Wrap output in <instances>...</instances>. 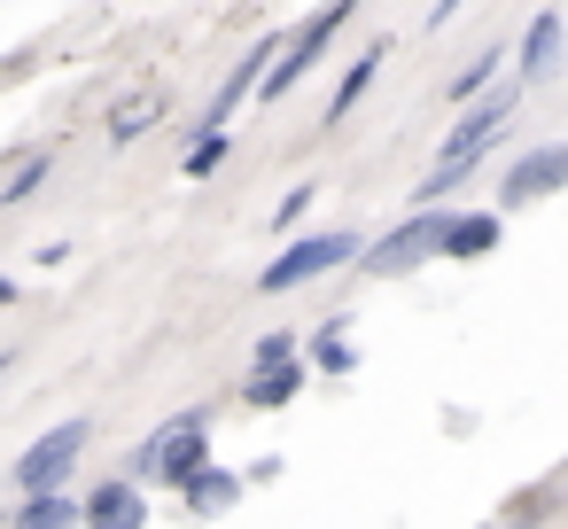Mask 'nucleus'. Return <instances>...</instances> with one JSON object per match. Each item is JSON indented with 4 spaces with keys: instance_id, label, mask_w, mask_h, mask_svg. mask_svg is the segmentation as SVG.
Returning <instances> with one entry per match:
<instances>
[{
    "instance_id": "f257e3e1",
    "label": "nucleus",
    "mask_w": 568,
    "mask_h": 529,
    "mask_svg": "<svg viewBox=\"0 0 568 529\" xmlns=\"http://www.w3.org/2000/svg\"><path fill=\"white\" fill-rule=\"evenodd\" d=\"M514 110H521V87H498L490 102H475V110H467V118L452 125V141H444V164H436V172L420 180V195H413V203L428 211L436 195H452V187H459V180H467V172L483 164V149H490V141H498V133L514 125Z\"/></svg>"
},
{
    "instance_id": "f03ea898",
    "label": "nucleus",
    "mask_w": 568,
    "mask_h": 529,
    "mask_svg": "<svg viewBox=\"0 0 568 529\" xmlns=\"http://www.w3.org/2000/svg\"><path fill=\"white\" fill-rule=\"evenodd\" d=\"M133 475H149V482H180V490H187L195 475H211V420H203V413H195V420L180 413L164 436H149V444L133 451Z\"/></svg>"
},
{
    "instance_id": "7ed1b4c3",
    "label": "nucleus",
    "mask_w": 568,
    "mask_h": 529,
    "mask_svg": "<svg viewBox=\"0 0 568 529\" xmlns=\"http://www.w3.org/2000/svg\"><path fill=\"white\" fill-rule=\"evenodd\" d=\"M444 242H452V218H444V211H413V218H397V226L366 250V273H413L420 257H444Z\"/></svg>"
},
{
    "instance_id": "20e7f679",
    "label": "nucleus",
    "mask_w": 568,
    "mask_h": 529,
    "mask_svg": "<svg viewBox=\"0 0 568 529\" xmlns=\"http://www.w3.org/2000/svg\"><path fill=\"white\" fill-rule=\"evenodd\" d=\"M87 451V420H63V428H48L24 459H17V498H48V490H63V475H71V459Z\"/></svg>"
},
{
    "instance_id": "39448f33",
    "label": "nucleus",
    "mask_w": 568,
    "mask_h": 529,
    "mask_svg": "<svg viewBox=\"0 0 568 529\" xmlns=\"http://www.w3.org/2000/svg\"><path fill=\"white\" fill-rule=\"evenodd\" d=\"M358 250V234H312V242H296V250H281L265 273H257V288L265 296H288V288H304V281H320L327 265H343Z\"/></svg>"
},
{
    "instance_id": "423d86ee",
    "label": "nucleus",
    "mask_w": 568,
    "mask_h": 529,
    "mask_svg": "<svg viewBox=\"0 0 568 529\" xmlns=\"http://www.w3.org/2000/svg\"><path fill=\"white\" fill-rule=\"evenodd\" d=\"M351 9H358V0H327V9H320V17H312V24H304V32L281 48V71L265 79V102H281V94H288V87L312 71V55H327V40L343 32V17H351Z\"/></svg>"
},
{
    "instance_id": "0eeeda50",
    "label": "nucleus",
    "mask_w": 568,
    "mask_h": 529,
    "mask_svg": "<svg viewBox=\"0 0 568 529\" xmlns=\"http://www.w3.org/2000/svg\"><path fill=\"white\" fill-rule=\"evenodd\" d=\"M568 187V149H529L506 180H498V211H529L537 195Z\"/></svg>"
},
{
    "instance_id": "6e6552de",
    "label": "nucleus",
    "mask_w": 568,
    "mask_h": 529,
    "mask_svg": "<svg viewBox=\"0 0 568 529\" xmlns=\"http://www.w3.org/2000/svg\"><path fill=\"white\" fill-rule=\"evenodd\" d=\"M141 521H149V506H141L133 482H102L87 498V529H141Z\"/></svg>"
},
{
    "instance_id": "1a4fd4ad",
    "label": "nucleus",
    "mask_w": 568,
    "mask_h": 529,
    "mask_svg": "<svg viewBox=\"0 0 568 529\" xmlns=\"http://www.w3.org/2000/svg\"><path fill=\"white\" fill-rule=\"evenodd\" d=\"M552 63H560V17L545 9V17H529V32H521V87H537Z\"/></svg>"
},
{
    "instance_id": "9d476101",
    "label": "nucleus",
    "mask_w": 568,
    "mask_h": 529,
    "mask_svg": "<svg viewBox=\"0 0 568 529\" xmlns=\"http://www.w3.org/2000/svg\"><path fill=\"white\" fill-rule=\"evenodd\" d=\"M79 521H87V506L63 498V490H48V498H17V529H79Z\"/></svg>"
},
{
    "instance_id": "9b49d317",
    "label": "nucleus",
    "mask_w": 568,
    "mask_h": 529,
    "mask_svg": "<svg viewBox=\"0 0 568 529\" xmlns=\"http://www.w3.org/2000/svg\"><path fill=\"white\" fill-rule=\"evenodd\" d=\"M498 63H506V48H490V55H475V63H467V71H459V79H452V87H444V94H452V102H459V110H475V102H490V94H483V87H490V79H498Z\"/></svg>"
},
{
    "instance_id": "f8f14e48",
    "label": "nucleus",
    "mask_w": 568,
    "mask_h": 529,
    "mask_svg": "<svg viewBox=\"0 0 568 529\" xmlns=\"http://www.w3.org/2000/svg\"><path fill=\"white\" fill-rule=\"evenodd\" d=\"M382 55H389V40H374V48H366V55L351 63V79L335 87V118H351V110H358V94L374 87V71H382Z\"/></svg>"
},
{
    "instance_id": "ddd939ff",
    "label": "nucleus",
    "mask_w": 568,
    "mask_h": 529,
    "mask_svg": "<svg viewBox=\"0 0 568 529\" xmlns=\"http://www.w3.org/2000/svg\"><path fill=\"white\" fill-rule=\"evenodd\" d=\"M498 242V211H483V218H452V242H444V257H483Z\"/></svg>"
},
{
    "instance_id": "4468645a",
    "label": "nucleus",
    "mask_w": 568,
    "mask_h": 529,
    "mask_svg": "<svg viewBox=\"0 0 568 529\" xmlns=\"http://www.w3.org/2000/svg\"><path fill=\"white\" fill-rule=\"evenodd\" d=\"M296 389H304V366H273V374H250V389H242V397L273 413V405H288Z\"/></svg>"
},
{
    "instance_id": "2eb2a0df",
    "label": "nucleus",
    "mask_w": 568,
    "mask_h": 529,
    "mask_svg": "<svg viewBox=\"0 0 568 529\" xmlns=\"http://www.w3.org/2000/svg\"><path fill=\"white\" fill-rule=\"evenodd\" d=\"M234 490H242V482H234V475H219V467H211V475H195V482H187V490H180V498H187V506H195V513H219V506H234Z\"/></svg>"
},
{
    "instance_id": "dca6fc26",
    "label": "nucleus",
    "mask_w": 568,
    "mask_h": 529,
    "mask_svg": "<svg viewBox=\"0 0 568 529\" xmlns=\"http://www.w3.org/2000/svg\"><path fill=\"white\" fill-rule=\"evenodd\" d=\"M48 172H55V156H48V149H40V156H24V164H17V180H9V187H0V203H9V211H17V203H24V195H32V187H40Z\"/></svg>"
},
{
    "instance_id": "f3484780",
    "label": "nucleus",
    "mask_w": 568,
    "mask_h": 529,
    "mask_svg": "<svg viewBox=\"0 0 568 529\" xmlns=\"http://www.w3.org/2000/svg\"><path fill=\"white\" fill-rule=\"evenodd\" d=\"M156 118H164V102L149 94V102H133V110H118V118H110V133H118V141H141V133H149Z\"/></svg>"
},
{
    "instance_id": "a211bd4d",
    "label": "nucleus",
    "mask_w": 568,
    "mask_h": 529,
    "mask_svg": "<svg viewBox=\"0 0 568 529\" xmlns=\"http://www.w3.org/2000/svg\"><path fill=\"white\" fill-rule=\"evenodd\" d=\"M226 164V133H203L195 149H187V180H203V172H219Z\"/></svg>"
},
{
    "instance_id": "6ab92c4d",
    "label": "nucleus",
    "mask_w": 568,
    "mask_h": 529,
    "mask_svg": "<svg viewBox=\"0 0 568 529\" xmlns=\"http://www.w3.org/2000/svg\"><path fill=\"white\" fill-rule=\"evenodd\" d=\"M250 366H257V374H273V366H296V358H288V335H265V343H257V358H250Z\"/></svg>"
},
{
    "instance_id": "aec40b11",
    "label": "nucleus",
    "mask_w": 568,
    "mask_h": 529,
    "mask_svg": "<svg viewBox=\"0 0 568 529\" xmlns=\"http://www.w3.org/2000/svg\"><path fill=\"white\" fill-rule=\"evenodd\" d=\"M304 211H312V187H296V195H288V203H281V211H273V218H281V226H296V218H304Z\"/></svg>"
},
{
    "instance_id": "412c9836",
    "label": "nucleus",
    "mask_w": 568,
    "mask_h": 529,
    "mask_svg": "<svg viewBox=\"0 0 568 529\" xmlns=\"http://www.w3.org/2000/svg\"><path fill=\"white\" fill-rule=\"evenodd\" d=\"M452 17H459V0H436V17H428V32H444Z\"/></svg>"
},
{
    "instance_id": "4be33fe9",
    "label": "nucleus",
    "mask_w": 568,
    "mask_h": 529,
    "mask_svg": "<svg viewBox=\"0 0 568 529\" xmlns=\"http://www.w3.org/2000/svg\"><path fill=\"white\" fill-rule=\"evenodd\" d=\"M514 529H521V521H514Z\"/></svg>"
}]
</instances>
